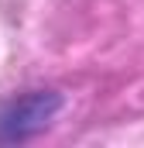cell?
Returning a JSON list of instances; mask_svg holds the SVG:
<instances>
[{
  "instance_id": "1",
  "label": "cell",
  "mask_w": 144,
  "mask_h": 148,
  "mask_svg": "<svg viewBox=\"0 0 144 148\" xmlns=\"http://www.w3.org/2000/svg\"><path fill=\"white\" fill-rule=\"evenodd\" d=\"M65 107L58 90H24L0 103V145H21L38 138Z\"/></svg>"
}]
</instances>
